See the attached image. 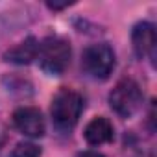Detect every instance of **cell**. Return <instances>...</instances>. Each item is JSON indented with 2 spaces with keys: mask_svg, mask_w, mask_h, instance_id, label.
I'll return each mask as SVG.
<instances>
[{
  "mask_svg": "<svg viewBox=\"0 0 157 157\" xmlns=\"http://www.w3.org/2000/svg\"><path fill=\"white\" fill-rule=\"evenodd\" d=\"M78 157H104V155L98 151H82V153H78Z\"/></svg>",
  "mask_w": 157,
  "mask_h": 157,
  "instance_id": "cell-11",
  "label": "cell"
},
{
  "mask_svg": "<svg viewBox=\"0 0 157 157\" xmlns=\"http://www.w3.org/2000/svg\"><path fill=\"white\" fill-rule=\"evenodd\" d=\"M37 54H39V41L35 37H28L17 46L10 48L4 54V61L15 63V65H28L33 59H37Z\"/></svg>",
  "mask_w": 157,
  "mask_h": 157,
  "instance_id": "cell-8",
  "label": "cell"
},
{
  "mask_svg": "<svg viewBox=\"0 0 157 157\" xmlns=\"http://www.w3.org/2000/svg\"><path fill=\"white\" fill-rule=\"evenodd\" d=\"M72 2H46V6L50 8V10H54V11H59V10H63V8H68Z\"/></svg>",
  "mask_w": 157,
  "mask_h": 157,
  "instance_id": "cell-10",
  "label": "cell"
},
{
  "mask_svg": "<svg viewBox=\"0 0 157 157\" xmlns=\"http://www.w3.org/2000/svg\"><path fill=\"white\" fill-rule=\"evenodd\" d=\"M70 57H72L70 43L63 37H48L43 43H39L37 59L43 72H46L48 76H61L68 68Z\"/></svg>",
  "mask_w": 157,
  "mask_h": 157,
  "instance_id": "cell-2",
  "label": "cell"
},
{
  "mask_svg": "<svg viewBox=\"0 0 157 157\" xmlns=\"http://www.w3.org/2000/svg\"><path fill=\"white\" fill-rule=\"evenodd\" d=\"M83 111V96L72 89H61L52 98L50 115L52 122L59 131H72Z\"/></svg>",
  "mask_w": 157,
  "mask_h": 157,
  "instance_id": "cell-1",
  "label": "cell"
},
{
  "mask_svg": "<svg viewBox=\"0 0 157 157\" xmlns=\"http://www.w3.org/2000/svg\"><path fill=\"white\" fill-rule=\"evenodd\" d=\"M131 44L133 52L137 57H153L155 44H157V35H155V26L151 22H139L135 24L131 32Z\"/></svg>",
  "mask_w": 157,
  "mask_h": 157,
  "instance_id": "cell-6",
  "label": "cell"
},
{
  "mask_svg": "<svg viewBox=\"0 0 157 157\" xmlns=\"http://www.w3.org/2000/svg\"><path fill=\"white\" fill-rule=\"evenodd\" d=\"M10 157H41V148L33 142H19L11 150Z\"/></svg>",
  "mask_w": 157,
  "mask_h": 157,
  "instance_id": "cell-9",
  "label": "cell"
},
{
  "mask_svg": "<svg viewBox=\"0 0 157 157\" xmlns=\"http://www.w3.org/2000/svg\"><path fill=\"white\" fill-rule=\"evenodd\" d=\"M82 68L93 80H107L115 68V52L107 43H96L83 50Z\"/></svg>",
  "mask_w": 157,
  "mask_h": 157,
  "instance_id": "cell-4",
  "label": "cell"
},
{
  "mask_svg": "<svg viewBox=\"0 0 157 157\" xmlns=\"http://www.w3.org/2000/svg\"><path fill=\"white\" fill-rule=\"evenodd\" d=\"M13 124H15V128H17L22 135L32 137V139L43 137V135H44V129H46L43 113H41L37 107H30V105L19 107V109L13 113Z\"/></svg>",
  "mask_w": 157,
  "mask_h": 157,
  "instance_id": "cell-5",
  "label": "cell"
},
{
  "mask_svg": "<svg viewBox=\"0 0 157 157\" xmlns=\"http://www.w3.org/2000/svg\"><path fill=\"white\" fill-rule=\"evenodd\" d=\"M142 100H144L142 91H140L139 83L135 80H131V78H124V80H120L113 87V91L109 93V105L122 118L133 117L140 109Z\"/></svg>",
  "mask_w": 157,
  "mask_h": 157,
  "instance_id": "cell-3",
  "label": "cell"
},
{
  "mask_svg": "<svg viewBox=\"0 0 157 157\" xmlns=\"http://www.w3.org/2000/svg\"><path fill=\"white\" fill-rule=\"evenodd\" d=\"M113 135H115L113 124H111L105 117H96V118H93V120L87 124L85 131H83V137H85V140H87L91 146H102V144H105V142H111V140H113Z\"/></svg>",
  "mask_w": 157,
  "mask_h": 157,
  "instance_id": "cell-7",
  "label": "cell"
}]
</instances>
